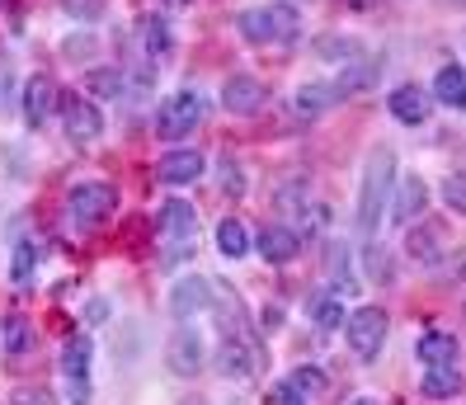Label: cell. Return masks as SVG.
Wrapping results in <instances>:
<instances>
[{
	"mask_svg": "<svg viewBox=\"0 0 466 405\" xmlns=\"http://www.w3.org/2000/svg\"><path fill=\"white\" fill-rule=\"evenodd\" d=\"M391 188H396V156L387 147H377L368 156V170H363V188H359V236L372 240L381 218H387V203H391Z\"/></svg>",
	"mask_w": 466,
	"mask_h": 405,
	"instance_id": "1",
	"label": "cell"
},
{
	"mask_svg": "<svg viewBox=\"0 0 466 405\" xmlns=\"http://www.w3.org/2000/svg\"><path fill=\"white\" fill-rule=\"evenodd\" d=\"M118 194H114V184H99V179H86V184H76L71 194H66V222L76 231H95L99 222H108V212H114Z\"/></svg>",
	"mask_w": 466,
	"mask_h": 405,
	"instance_id": "2",
	"label": "cell"
},
{
	"mask_svg": "<svg viewBox=\"0 0 466 405\" xmlns=\"http://www.w3.org/2000/svg\"><path fill=\"white\" fill-rule=\"evenodd\" d=\"M198 118H203V99H198L194 90H179V95H170L166 104H160L156 132H160L166 142H184L188 132L198 127Z\"/></svg>",
	"mask_w": 466,
	"mask_h": 405,
	"instance_id": "3",
	"label": "cell"
},
{
	"mask_svg": "<svg viewBox=\"0 0 466 405\" xmlns=\"http://www.w3.org/2000/svg\"><path fill=\"white\" fill-rule=\"evenodd\" d=\"M344 330H349L353 354H359V359H377V349L387 344V311H381V307H363V311H353L344 320Z\"/></svg>",
	"mask_w": 466,
	"mask_h": 405,
	"instance_id": "4",
	"label": "cell"
},
{
	"mask_svg": "<svg viewBox=\"0 0 466 405\" xmlns=\"http://www.w3.org/2000/svg\"><path fill=\"white\" fill-rule=\"evenodd\" d=\"M259 104H264V86H259L255 76H231L227 86H222V109L227 114H240L245 118V114H255Z\"/></svg>",
	"mask_w": 466,
	"mask_h": 405,
	"instance_id": "5",
	"label": "cell"
},
{
	"mask_svg": "<svg viewBox=\"0 0 466 405\" xmlns=\"http://www.w3.org/2000/svg\"><path fill=\"white\" fill-rule=\"evenodd\" d=\"M166 363L179 377H194L203 368V339H198V330H175V339L166 349Z\"/></svg>",
	"mask_w": 466,
	"mask_h": 405,
	"instance_id": "6",
	"label": "cell"
},
{
	"mask_svg": "<svg viewBox=\"0 0 466 405\" xmlns=\"http://www.w3.org/2000/svg\"><path fill=\"white\" fill-rule=\"evenodd\" d=\"M99 127H104V118H99L95 104L86 95H66V132H71V137L76 142H95Z\"/></svg>",
	"mask_w": 466,
	"mask_h": 405,
	"instance_id": "7",
	"label": "cell"
},
{
	"mask_svg": "<svg viewBox=\"0 0 466 405\" xmlns=\"http://www.w3.org/2000/svg\"><path fill=\"white\" fill-rule=\"evenodd\" d=\"M255 250H259L268 264H288V259L301 250V240H297V231H292V227H264V231H259V240H255Z\"/></svg>",
	"mask_w": 466,
	"mask_h": 405,
	"instance_id": "8",
	"label": "cell"
},
{
	"mask_svg": "<svg viewBox=\"0 0 466 405\" xmlns=\"http://www.w3.org/2000/svg\"><path fill=\"white\" fill-rule=\"evenodd\" d=\"M424 203H429V188H424V179H415L410 175L405 184H400V194H391V218H396V227H410L424 212Z\"/></svg>",
	"mask_w": 466,
	"mask_h": 405,
	"instance_id": "9",
	"label": "cell"
},
{
	"mask_svg": "<svg viewBox=\"0 0 466 405\" xmlns=\"http://www.w3.org/2000/svg\"><path fill=\"white\" fill-rule=\"evenodd\" d=\"M52 104H57V86H52L47 76H34L29 86H24V118H29L34 127H43L47 114H52Z\"/></svg>",
	"mask_w": 466,
	"mask_h": 405,
	"instance_id": "10",
	"label": "cell"
},
{
	"mask_svg": "<svg viewBox=\"0 0 466 405\" xmlns=\"http://www.w3.org/2000/svg\"><path fill=\"white\" fill-rule=\"evenodd\" d=\"M166 184H194L198 175H203V156L194 151V147H179V151H170L166 160H160V170H156Z\"/></svg>",
	"mask_w": 466,
	"mask_h": 405,
	"instance_id": "11",
	"label": "cell"
},
{
	"mask_svg": "<svg viewBox=\"0 0 466 405\" xmlns=\"http://www.w3.org/2000/svg\"><path fill=\"white\" fill-rule=\"evenodd\" d=\"M405 250H410V259H420V264H438V259H443V227H438V222L415 227L405 236Z\"/></svg>",
	"mask_w": 466,
	"mask_h": 405,
	"instance_id": "12",
	"label": "cell"
},
{
	"mask_svg": "<svg viewBox=\"0 0 466 405\" xmlns=\"http://www.w3.org/2000/svg\"><path fill=\"white\" fill-rule=\"evenodd\" d=\"M391 114H396L400 123H410V127H420V123L429 118V90H420V86L391 90Z\"/></svg>",
	"mask_w": 466,
	"mask_h": 405,
	"instance_id": "13",
	"label": "cell"
},
{
	"mask_svg": "<svg viewBox=\"0 0 466 405\" xmlns=\"http://www.w3.org/2000/svg\"><path fill=\"white\" fill-rule=\"evenodd\" d=\"M433 99L448 104V109H466V71L457 62H448L443 71L433 76Z\"/></svg>",
	"mask_w": 466,
	"mask_h": 405,
	"instance_id": "14",
	"label": "cell"
},
{
	"mask_svg": "<svg viewBox=\"0 0 466 405\" xmlns=\"http://www.w3.org/2000/svg\"><path fill=\"white\" fill-rule=\"evenodd\" d=\"M420 363H424V368H452V363H457V339L443 335V330H429V335L420 339Z\"/></svg>",
	"mask_w": 466,
	"mask_h": 405,
	"instance_id": "15",
	"label": "cell"
},
{
	"mask_svg": "<svg viewBox=\"0 0 466 405\" xmlns=\"http://www.w3.org/2000/svg\"><path fill=\"white\" fill-rule=\"evenodd\" d=\"M188 231H194V208H188V203H179V198L160 208V236H166L170 246L188 240Z\"/></svg>",
	"mask_w": 466,
	"mask_h": 405,
	"instance_id": "16",
	"label": "cell"
},
{
	"mask_svg": "<svg viewBox=\"0 0 466 405\" xmlns=\"http://www.w3.org/2000/svg\"><path fill=\"white\" fill-rule=\"evenodd\" d=\"M170 307H175V316H198L208 307V283L203 278H179L175 292H170Z\"/></svg>",
	"mask_w": 466,
	"mask_h": 405,
	"instance_id": "17",
	"label": "cell"
},
{
	"mask_svg": "<svg viewBox=\"0 0 466 405\" xmlns=\"http://www.w3.org/2000/svg\"><path fill=\"white\" fill-rule=\"evenodd\" d=\"M62 372L71 382H86V372H90V339L86 335H71L62 344Z\"/></svg>",
	"mask_w": 466,
	"mask_h": 405,
	"instance_id": "18",
	"label": "cell"
},
{
	"mask_svg": "<svg viewBox=\"0 0 466 405\" xmlns=\"http://www.w3.org/2000/svg\"><path fill=\"white\" fill-rule=\"evenodd\" d=\"M255 344H245V339H227L222 344V372L227 377H250L255 372Z\"/></svg>",
	"mask_w": 466,
	"mask_h": 405,
	"instance_id": "19",
	"label": "cell"
},
{
	"mask_svg": "<svg viewBox=\"0 0 466 405\" xmlns=\"http://www.w3.org/2000/svg\"><path fill=\"white\" fill-rule=\"evenodd\" d=\"M420 391H424L429 400H448V396L461 391V372H457V368H429L424 382H420Z\"/></svg>",
	"mask_w": 466,
	"mask_h": 405,
	"instance_id": "20",
	"label": "cell"
},
{
	"mask_svg": "<svg viewBox=\"0 0 466 405\" xmlns=\"http://www.w3.org/2000/svg\"><path fill=\"white\" fill-rule=\"evenodd\" d=\"M335 95H339V90H330V86H301L297 99H292V109H297L301 118H316V114H325V109L335 104Z\"/></svg>",
	"mask_w": 466,
	"mask_h": 405,
	"instance_id": "21",
	"label": "cell"
},
{
	"mask_svg": "<svg viewBox=\"0 0 466 405\" xmlns=\"http://www.w3.org/2000/svg\"><path fill=\"white\" fill-rule=\"evenodd\" d=\"M217 250H222L227 259H240L245 250H250V236H245V227L236 218H227L222 227H217Z\"/></svg>",
	"mask_w": 466,
	"mask_h": 405,
	"instance_id": "22",
	"label": "cell"
},
{
	"mask_svg": "<svg viewBox=\"0 0 466 405\" xmlns=\"http://www.w3.org/2000/svg\"><path fill=\"white\" fill-rule=\"evenodd\" d=\"M311 316H316V326H325V330H339V320H349V311H344V297H339V292H325V297H316Z\"/></svg>",
	"mask_w": 466,
	"mask_h": 405,
	"instance_id": "23",
	"label": "cell"
},
{
	"mask_svg": "<svg viewBox=\"0 0 466 405\" xmlns=\"http://www.w3.org/2000/svg\"><path fill=\"white\" fill-rule=\"evenodd\" d=\"M240 34L250 43H273V38H279V34H273V15L268 10H245L240 15Z\"/></svg>",
	"mask_w": 466,
	"mask_h": 405,
	"instance_id": "24",
	"label": "cell"
},
{
	"mask_svg": "<svg viewBox=\"0 0 466 405\" xmlns=\"http://www.w3.org/2000/svg\"><path fill=\"white\" fill-rule=\"evenodd\" d=\"M34 264H38V246H34V240H19V246H15V264H10L15 283H34Z\"/></svg>",
	"mask_w": 466,
	"mask_h": 405,
	"instance_id": "25",
	"label": "cell"
},
{
	"mask_svg": "<svg viewBox=\"0 0 466 405\" xmlns=\"http://www.w3.org/2000/svg\"><path fill=\"white\" fill-rule=\"evenodd\" d=\"M86 90L99 95V99H114V95L123 90V76H118V71H90V76H86Z\"/></svg>",
	"mask_w": 466,
	"mask_h": 405,
	"instance_id": "26",
	"label": "cell"
},
{
	"mask_svg": "<svg viewBox=\"0 0 466 405\" xmlns=\"http://www.w3.org/2000/svg\"><path fill=\"white\" fill-rule=\"evenodd\" d=\"M288 382H292L301 396H316V391H325V372H320V368H297Z\"/></svg>",
	"mask_w": 466,
	"mask_h": 405,
	"instance_id": "27",
	"label": "cell"
},
{
	"mask_svg": "<svg viewBox=\"0 0 466 405\" xmlns=\"http://www.w3.org/2000/svg\"><path fill=\"white\" fill-rule=\"evenodd\" d=\"M443 203L466 218V175H448V179H443Z\"/></svg>",
	"mask_w": 466,
	"mask_h": 405,
	"instance_id": "28",
	"label": "cell"
},
{
	"mask_svg": "<svg viewBox=\"0 0 466 405\" xmlns=\"http://www.w3.org/2000/svg\"><path fill=\"white\" fill-rule=\"evenodd\" d=\"M372 76H377V66H359V71H349V76H339V86H335V90H339V95H359V90L368 86Z\"/></svg>",
	"mask_w": 466,
	"mask_h": 405,
	"instance_id": "29",
	"label": "cell"
},
{
	"mask_svg": "<svg viewBox=\"0 0 466 405\" xmlns=\"http://www.w3.org/2000/svg\"><path fill=\"white\" fill-rule=\"evenodd\" d=\"M222 188H227L231 198H240V194H245V175H240V166H236L231 156L222 160Z\"/></svg>",
	"mask_w": 466,
	"mask_h": 405,
	"instance_id": "30",
	"label": "cell"
},
{
	"mask_svg": "<svg viewBox=\"0 0 466 405\" xmlns=\"http://www.w3.org/2000/svg\"><path fill=\"white\" fill-rule=\"evenodd\" d=\"M268 15H273V34H279V38H292L297 34V15L288 5H268Z\"/></svg>",
	"mask_w": 466,
	"mask_h": 405,
	"instance_id": "31",
	"label": "cell"
},
{
	"mask_svg": "<svg viewBox=\"0 0 466 405\" xmlns=\"http://www.w3.org/2000/svg\"><path fill=\"white\" fill-rule=\"evenodd\" d=\"M24 339H29L24 316H10V320H5V344H10V354H24Z\"/></svg>",
	"mask_w": 466,
	"mask_h": 405,
	"instance_id": "32",
	"label": "cell"
},
{
	"mask_svg": "<svg viewBox=\"0 0 466 405\" xmlns=\"http://www.w3.org/2000/svg\"><path fill=\"white\" fill-rule=\"evenodd\" d=\"M142 38H147V52H166V47H170V34H166V24H160V19L147 24Z\"/></svg>",
	"mask_w": 466,
	"mask_h": 405,
	"instance_id": "33",
	"label": "cell"
},
{
	"mask_svg": "<svg viewBox=\"0 0 466 405\" xmlns=\"http://www.w3.org/2000/svg\"><path fill=\"white\" fill-rule=\"evenodd\" d=\"M10 405H52V391H43V387H19V391L10 396Z\"/></svg>",
	"mask_w": 466,
	"mask_h": 405,
	"instance_id": "34",
	"label": "cell"
},
{
	"mask_svg": "<svg viewBox=\"0 0 466 405\" xmlns=\"http://www.w3.org/2000/svg\"><path fill=\"white\" fill-rule=\"evenodd\" d=\"M320 47H325V52H320L325 62H349V57H353V43H349V38H339V43H335V38H325Z\"/></svg>",
	"mask_w": 466,
	"mask_h": 405,
	"instance_id": "35",
	"label": "cell"
},
{
	"mask_svg": "<svg viewBox=\"0 0 466 405\" xmlns=\"http://www.w3.org/2000/svg\"><path fill=\"white\" fill-rule=\"evenodd\" d=\"M279 405H307V400H301V391H297L292 382H283V391H279Z\"/></svg>",
	"mask_w": 466,
	"mask_h": 405,
	"instance_id": "36",
	"label": "cell"
},
{
	"mask_svg": "<svg viewBox=\"0 0 466 405\" xmlns=\"http://www.w3.org/2000/svg\"><path fill=\"white\" fill-rule=\"evenodd\" d=\"M344 5H349V10H372L377 0H344Z\"/></svg>",
	"mask_w": 466,
	"mask_h": 405,
	"instance_id": "37",
	"label": "cell"
},
{
	"mask_svg": "<svg viewBox=\"0 0 466 405\" xmlns=\"http://www.w3.org/2000/svg\"><path fill=\"white\" fill-rule=\"evenodd\" d=\"M353 405H377V400H353Z\"/></svg>",
	"mask_w": 466,
	"mask_h": 405,
	"instance_id": "38",
	"label": "cell"
},
{
	"mask_svg": "<svg viewBox=\"0 0 466 405\" xmlns=\"http://www.w3.org/2000/svg\"><path fill=\"white\" fill-rule=\"evenodd\" d=\"M166 5H184V0H166Z\"/></svg>",
	"mask_w": 466,
	"mask_h": 405,
	"instance_id": "39",
	"label": "cell"
},
{
	"mask_svg": "<svg viewBox=\"0 0 466 405\" xmlns=\"http://www.w3.org/2000/svg\"><path fill=\"white\" fill-rule=\"evenodd\" d=\"M188 405H208V400H188Z\"/></svg>",
	"mask_w": 466,
	"mask_h": 405,
	"instance_id": "40",
	"label": "cell"
},
{
	"mask_svg": "<svg viewBox=\"0 0 466 405\" xmlns=\"http://www.w3.org/2000/svg\"><path fill=\"white\" fill-rule=\"evenodd\" d=\"M452 5H466V0H452Z\"/></svg>",
	"mask_w": 466,
	"mask_h": 405,
	"instance_id": "41",
	"label": "cell"
}]
</instances>
